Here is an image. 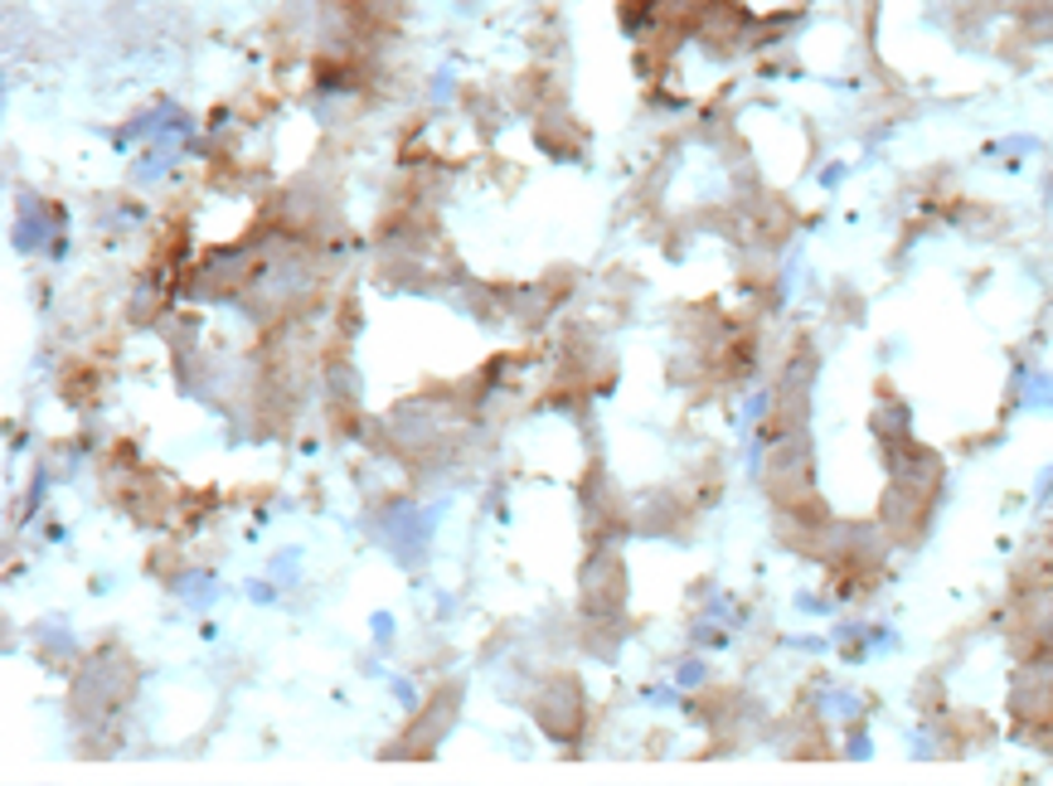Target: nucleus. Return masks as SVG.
Masks as SVG:
<instances>
[{
    "instance_id": "obj_1",
    "label": "nucleus",
    "mask_w": 1053,
    "mask_h": 786,
    "mask_svg": "<svg viewBox=\"0 0 1053 786\" xmlns=\"http://www.w3.org/2000/svg\"><path fill=\"white\" fill-rule=\"evenodd\" d=\"M583 694H578V684L568 680V675H554V680L544 684V690L534 694V719H539V729L549 733V739H559V743H568V739H578L583 733Z\"/></svg>"
}]
</instances>
